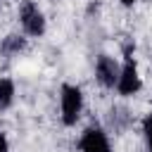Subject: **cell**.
<instances>
[{"label":"cell","instance_id":"cell-1","mask_svg":"<svg viewBox=\"0 0 152 152\" xmlns=\"http://www.w3.org/2000/svg\"><path fill=\"white\" fill-rule=\"evenodd\" d=\"M121 97H133L142 90V78L138 71V62L133 57V48L126 45L124 48V62H121V71H119V81L114 88Z\"/></svg>","mask_w":152,"mask_h":152},{"label":"cell","instance_id":"cell-2","mask_svg":"<svg viewBox=\"0 0 152 152\" xmlns=\"http://www.w3.org/2000/svg\"><path fill=\"white\" fill-rule=\"evenodd\" d=\"M83 90L74 83H62L59 88V119L66 128L76 126V121L83 114Z\"/></svg>","mask_w":152,"mask_h":152},{"label":"cell","instance_id":"cell-3","mask_svg":"<svg viewBox=\"0 0 152 152\" xmlns=\"http://www.w3.org/2000/svg\"><path fill=\"white\" fill-rule=\"evenodd\" d=\"M17 17H19V26H21L24 36H28V38H40L48 31V19L33 0H21Z\"/></svg>","mask_w":152,"mask_h":152},{"label":"cell","instance_id":"cell-4","mask_svg":"<svg viewBox=\"0 0 152 152\" xmlns=\"http://www.w3.org/2000/svg\"><path fill=\"white\" fill-rule=\"evenodd\" d=\"M78 152H112V142H109L107 131L97 124L86 126L78 138Z\"/></svg>","mask_w":152,"mask_h":152},{"label":"cell","instance_id":"cell-5","mask_svg":"<svg viewBox=\"0 0 152 152\" xmlns=\"http://www.w3.org/2000/svg\"><path fill=\"white\" fill-rule=\"evenodd\" d=\"M119 71H121V64L116 62V57L112 55H97L95 59V81L107 88V90H114L116 88V81H119Z\"/></svg>","mask_w":152,"mask_h":152},{"label":"cell","instance_id":"cell-6","mask_svg":"<svg viewBox=\"0 0 152 152\" xmlns=\"http://www.w3.org/2000/svg\"><path fill=\"white\" fill-rule=\"evenodd\" d=\"M24 50H26V38L21 33H7L0 40V55H5V57H17Z\"/></svg>","mask_w":152,"mask_h":152},{"label":"cell","instance_id":"cell-7","mask_svg":"<svg viewBox=\"0 0 152 152\" xmlns=\"http://www.w3.org/2000/svg\"><path fill=\"white\" fill-rule=\"evenodd\" d=\"M14 95H17L14 81L7 78V76H0V112L10 109V107L14 104Z\"/></svg>","mask_w":152,"mask_h":152},{"label":"cell","instance_id":"cell-8","mask_svg":"<svg viewBox=\"0 0 152 152\" xmlns=\"http://www.w3.org/2000/svg\"><path fill=\"white\" fill-rule=\"evenodd\" d=\"M142 135H145L147 152H152V112L145 114V119H142Z\"/></svg>","mask_w":152,"mask_h":152},{"label":"cell","instance_id":"cell-9","mask_svg":"<svg viewBox=\"0 0 152 152\" xmlns=\"http://www.w3.org/2000/svg\"><path fill=\"white\" fill-rule=\"evenodd\" d=\"M0 152H10V140L2 131H0Z\"/></svg>","mask_w":152,"mask_h":152},{"label":"cell","instance_id":"cell-10","mask_svg":"<svg viewBox=\"0 0 152 152\" xmlns=\"http://www.w3.org/2000/svg\"><path fill=\"white\" fill-rule=\"evenodd\" d=\"M119 2H121V5H124V7H133V5H135V2H138V0H119Z\"/></svg>","mask_w":152,"mask_h":152}]
</instances>
